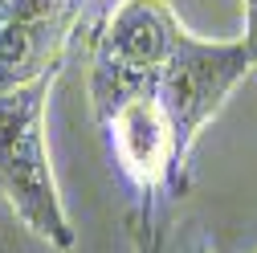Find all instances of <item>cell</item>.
I'll return each instance as SVG.
<instances>
[{"instance_id":"1","label":"cell","mask_w":257,"mask_h":253,"mask_svg":"<svg viewBox=\"0 0 257 253\" xmlns=\"http://www.w3.org/2000/svg\"><path fill=\"white\" fill-rule=\"evenodd\" d=\"M57 70L0 90V196L21 225L53 249H74V220L66 212L45 143V110Z\"/></svg>"},{"instance_id":"2","label":"cell","mask_w":257,"mask_h":253,"mask_svg":"<svg viewBox=\"0 0 257 253\" xmlns=\"http://www.w3.org/2000/svg\"><path fill=\"white\" fill-rule=\"evenodd\" d=\"M98 131L106 139L110 164L139 204H159L168 192L184 188L188 151L176 139V126L159 102L155 86L98 90L90 94Z\"/></svg>"},{"instance_id":"3","label":"cell","mask_w":257,"mask_h":253,"mask_svg":"<svg viewBox=\"0 0 257 253\" xmlns=\"http://www.w3.org/2000/svg\"><path fill=\"white\" fill-rule=\"evenodd\" d=\"M180 37L168 0H114L90 33V94L155 86Z\"/></svg>"},{"instance_id":"4","label":"cell","mask_w":257,"mask_h":253,"mask_svg":"<svg viewBox=\"0 0 257 253\" xmlns=\"http://www.w3.org/2000/svg\"><path fill=\"white\" fill-rule=\"evenodd\" d=\"M253 70V61L245 53V41H212L196 37L184 29V37L176 41L172 57L159 70V102H164L176 139L184 151H192L196 135L208 126V118L224 106V98L233 94V86Z\"/></svg>"},{"instance_id":"5","label":"cell","mask_w":257,"mask_h":253,"mask_svg":"<svg viewBox=\"0 0 257 253\" xmlns=\"http://www.w3.org/2000/svg\"><path fill=\"white\" fill-rule=\"evenodd\" d=\"M135 253H164V229L155 225V204H139L131 216Z\"/></svg>"},{"instance_id":"6","label":"cell","mask_w":257,"mask_h":253,"mask_svg":"<svg viewBox=\"0 0 257 253\" xmlns=\"http://www.w3.org/2000/svg\"><path fill=\"white\" fill-rule=\"evenodd\" d=\"M164 253H216V245H212V237H208L204 229L192 225L176 245H164Z\"/></svg>"},{"instance_id":"7","label":"cell","mask_w":257,"mask_h":253,"mask_svg":"<svg viewBox=\"0 0 257 253\" xmlns=\"http://www.w3.org/2000/svg\"><path fill=\"white\" fill-rule=\"evenodd\" d=\"M241 9H245V33H241V41H245V53H249L253 70H257V0H241Z\"/></svg>"},{"instance_id":"8","label":"cell","mask_w":257,"mask_h":253,"mask_svg":"<svg viewBox=\"0 0 257 253\" xmlns=\"http://www.w3.org/2000/svg\"><path fill=\"white\" fill-rule=\"evenodd\" d=\"M5 5H9V0H0V13H5Z\"/></svg>"}]
</instances>
